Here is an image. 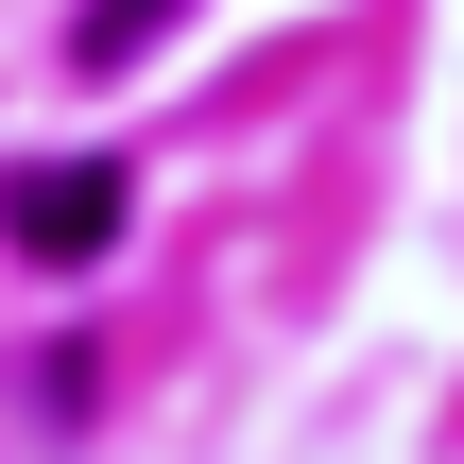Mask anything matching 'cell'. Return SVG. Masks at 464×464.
<instances>
[{
  "instance_id": "obj_1",
  "label": "cell",
  "mask_w": 464,
  "mask_h": 464,
  "mask_svg": "<svg viewBox=\"0 0 464 464\" xmlns=\"http://www.w3.org/2000/svg\"><path fill=\"white\" fill-rule=\"evenodd\" d=\"M121 224H138V172H121V155H17V172H0V241H17L34 276H86Z\"/></svg>"
},
{
  "instance_id": "obj_2",
  "label": "cell",
  "mask_w": 464,
  "mask_h": 464,
  "mask_svg": "<svg viewBox=\"0 0 464 464\" xmlns=\"http://www.w3.org/2000/svg\"><path fill=\"white\" fill-rule=\"evenodd\" d=\"M172 17H189V0H86V17H69V69H138Z\"/></svg>"
}]
</instances>
